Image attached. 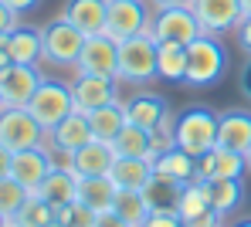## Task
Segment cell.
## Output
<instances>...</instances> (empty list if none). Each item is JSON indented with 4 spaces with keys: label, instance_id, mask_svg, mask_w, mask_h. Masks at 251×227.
Segmentation results:
<instances>
[{
    "label": "cell",
    "instance_id": "obj_27",
    "mask_svg": "<svg viewBox=\"0 0 251 227\" xmlns=\"http://www.w3.org/2000/svg\"><path fill=\"white\" fill-rule=\"evenodd\" d=\"M156 78H163V82L187 78V45H173V41L156 45Z\"/></svg>",
    "mask_w": 251,
    "mask_h": 227
},
{
    "label": "cell",
    "instance_id": "obj_24",
    "mask_svg": "<svg viewBox=\"0 0 251 227\" xmlns=\"http://www.w3.org/2000/svg\"><path fill=\"white\" fill-rule=\"evenodd\" d=\"M116 193H119V186L109 180V177H78V200H82L88 210H95V214L112 210Z\"/></svg>",
    "mask_w": 251,
    "mask_h": 227
},
{
    "label": "cell",
    "instance_id": "obj_7",
    "mask_svg": "<svg viewBox=\"0 0 251 227\" xmlns=\"http://www.w3.org/2000/svg\"><path fill=\"white\" fill-rule=\"evenodd\" d=\"M150 17H153V7L146 0H109L102 34H109L112 41H126L132 34H146Z\"/></svg>",
    "mask_w": 251,
    "mask_h": 227
},
{
    "label": "cell",
    "instance_id": "obj_26",
    "mask_svg": "<svg viewBox=\"0 0 251 227\" xmlns=\"http://www.w3.org/2000/svg\"><path fill=\"white\" fill-rule=\"evenodd\" d=\"M112 153L129 156V159H153V136L150 129H139L132 122H126V129L112 139Z\"/></svg>",
    "mask_w": 251,
    "mask_h": 227
},
{
    "label": "cell",
    "instance_id": "obj_32",
    "mask_svg": "<svg viewBox=\"0 0 251 227\" xmlns=\"http://www.w3.org/2000/svg\"><path fill=\"white\" fill-rule=\"evenodd\" d=\"M210 186V207L217 210V214H231V210H238L241 207V197H245V190H241V180H214L207 183Z\"/></svg>",
    "mask_w": 251,
    "mask_h": 227
},
{
    "label": "cell",
    "instance_id": "obj_10",
    "mask_svg": "<svg viewBox=\"0 0 251 227\" xmlns=\"http://www.w3.org/2000/svg\"><path fill=\"white\" fill-rule=\"evenodd\" d=\"M41 71L38 65H10L0 75V95H3V109H27V102L34 98V91L41 85Z\"/></svg>",
    "mask_w": 251,
    "mask_h": 227
},
{
    "label": "cell",
    "instance_id": "obj_20",
    "mask_svg": "<svg viewBox=\"0 0 251 227\" xmlns=\"http://www.w3.org/2000/svg\"><path fill=\"white\" fill-rule=\"evenodd\" d=\"M126 115H129V122L139 126V129H156L170 115V109H167V102H163L160 95L139 91V95H132V98L126 102Z\"/></svg>",
    "mask_w": 251,
    "mask_h": 227
},
{
    "label": "cell",
    "instance_id": "obj_30",
    "mask_svg": "<svg viewBox=\"0 0 251 227\" xmlns=\"http://www.w3.org/2000/svg\"><path fill=\"white\" fill-rule=\"evenodd\" d=\"M54 224V207L41 200L38 193H31L27 197V204L10 217V227H51Z\"/></svg>",
    "mask_w": 251,
    "mask_h": 227
},
{
    "label": "cell",
    "instance_id": "obj_21",
    "mask_svg": "<svg viewBox=\"0 0 251 227\" xmlns=\"http://www.w3.org/2000/svg\"><path fill=\"white\" fill-rule=\"evenodd\" d=\"M126 122H129V115H126V102H119V98L109 102V105H102V109H95V112H88L92 136L99 139V142H112V139L126 129Z\"/></svg>",
    "mask_w": 251,
    "mask_h": 227
},
{
    "label": "cell",
    "instance_id": "obj_44",
    "mask_svg": "<svg viewBox=\"0 0 251 227\" xmlns=\"http://www.w3.org/2000/svg\"><path fill=\"white\" fill-rule=\"evenodd\" d=\"M153 10H163V7H190L194 0H146Z\"/></svg>",
    "mask_w": 251,
    "mask_h": 227
},
{
    "label": "cell",
    "instance_id": "obj_14",
    "mask_svg": "<svg viewBox=\"0 0 251 227\" xmlns=\"http://www.w3.org/2000/svg\"><path fill=\"white\" fill-rule=\"evenodd\" d=\"M48 173H51V163H48L44 146L21 149V153H14V159H10V177L21 183L24 190H31V193H38V186L44 183Z\"/></svg>",
    "mask_w": 251,
    "mask_h": 227
},
{
    "label": "cell",
    "instance_id": "obj_31",
    "mask_svg": "<svg viewBox=\"0 0 251 227\" xmlns=\"http://www.w3.org/2000/svg\"><path fill=\"white\" fill-rule=\"evenodd\" d=\"M143 197L150 200V210H176V197H180V183L167 180L160 173H153V180L143 186Z\"/></svg>",
    "mask_w": 251,
    "mask_h": 227
},
{
    "label": "cell",
    "instance_id": "obj_48",
    "mask_svg": "<svg viewBox=\"0 0 251 227\" xmlns=\"http://www.w3.org/2000/svg\"><path fill=\"white\" fill-rule=\"evenodd\" d=\"M234 227H251V217H245V221H238Z\"/></svg>",
    "mask_w": 251,
    "mask_h": 227
},
{
    "label": "cell",
    "instance_id": "obj_5",
    "mask_svg": "<svg viewBox=\"0 0 251 227\" xmlns=\"http://www.w3.org/2000/svg\"><path fill=\"white\" fill-rule=\"evenodd\" d=\"M41 38H44V61L48 65L75 68V61L82 54V45H85V34L75 24H68L65 17H54L48 27H41Z\"/></svg>",
    "mask_w": 251,
    "mask_h": 227
},
{
    "label": "cell",
    "instance_id": "obj_4",
    "mask_svg": "<svg viewBox=\"0 0 251 227\" xmlns=\"http://www.w3.org/2000/svg\"><path fill=\"white\" fill-rule=\"evenodd\" d=\"M27 109H31V115L44 126V133H51L65 115H72V112H75L72 85L54 82V78H44L41 85H38V91H34V98L27 102Z\"/></svg>",
    "mask_w": 251,
    "mask_h": 227
},
{
    "label": "cell",
    "instance_id": "obj_18",
    "mask_svg": "<svg viewBox=\"0 0 251 227\" xmlns=\"http://www.w3.org/2000/svg\"><path fill=\"white\" fill-rule=\"evenodd\" d=\"M116 163V153H112V142H85L82 149H75V177H109Z\"/></svg>",
    "mask_w": 251,
    "mask_h": 227
},
{
    "label": "cell",
    "instance_id": "obj_13",
    "mask_svg": "<svg viewBox=\"0 0 251 227\" xmlns=\"http://www.w3.org/2000/svg\"><path fill=\"white\" fill-rule=\"evenodd\" d=\"M68 85H72L75 109H78V112H85V115L119 98V89H116V85H119V78H102V75H75V82H68Z\"/></svg>",
    "mask_w": 251,
    "mask_h": 227
},
{
    "label": "cell",
    "instance_id": "obj_23",
    "mask_svg": "<svg viewBox=\"0 0 251 227\" xmlns=\"http://www.w3.org/2000/svg\"><path fill=\"white\" fill-rule=\"evenodd\" d=\"M51 142H58V146H68V149H82L85 142H92V126H88V115L85 112H72V115H65L51 133H48Z\"/></svg>",
    "mask_w": 251,
    "mask_h": 227
},
{
    "label": "cell",
    "instance_id": "obj_12",
    "mask_svg": "<svg viewBox=\"0 0 251 227\" xmlns=\"http://www.w3.org/2000/svg\"><path fill=\"white\" fill-rule=\"evenodd\" d=\"M245 170H248L245 153H234V149H224V146H214L204 156H197V180H204V183L241 180Z\"/></svg>",
    "mask_w": 251,
    "mask_h": 227
},
{
    "label": "cell",
    "instance_id": "obj_36",
    "mask_svg": "<svg viewBox=\"0 0 251 227\" xmlns=\"http://www.w3.org/2000/svg\"><path fill=\"white\" fill-rule=\"evenodd\" d=\"M173 115H167L156 129H150V136H153V156H160V153H167V149H173L176 146V133H173Z\"/></svg>",
    "mask_w": 251,
    "mask_h": 227
},
{
    "label": "cell",
    "instance_id": "obj_15",
    "mask_svg": "<svg viewBox=\"0 0 251 227\" xmlns=\"http://www.w3.org/2000/svg\"><path fill=\"white\" fill-rule=\"evenodd\" d=\"M105 10H109V0H68L61 17L75 24L85 38H92L105 31Z\"/></svg>",
    "mask_w": 251,
    "mask_h": 227
},
{
    "label": "cell",
    "instance_id": "obj_43",
    "mask_svg": "<svg viewBox=\"0 0 251 227\" xmlns=\"http://www.w3.org/2000/svg\"><path fill=\"white\" fill-rule=\"evenodd\" d=\"M3 3H7L10 10H17V14H27V10H34L41 0H3Z\"/></svg>",
    "mask_w": 251,
    "mask_h": 227
},
{
    "label": "cell",
    "instance_id": "obj_33",
    "mask_svg": "<svg viewBox=\"0 0 251 227\" xmlns=\"http://www.w3.org/2000/svg\"><path fill=\"white\" fill-rule=\"evenodd\" d=\"M27 197H31V190H24L14 177H3V180H0V214L10 221V217L27 204Z\"/></svg>",
    "mask_w": 251,
    "mask_h": 227
},
{
    "label": "cell",
    "instance_id": "obj_42",
    "mask_svg": "<svg viewBox=\"0 0 251 227\" xmlns=\"http://www.w3.org/2000/svg\"><path fill=\"white\" fill-rule=\"evenodd\" d=\"M10 159H14V153L0 142V180H3V177H10Z\"/></svg>",
    "mask_w": 251,
    "mask_h": 227
},
{
    "label": "cell",
    "instance_id": "obj_29",
    "mask_svg": "<svg viewBox=\"0 0 251 227\" xmlns=\"http://www.w3.org/2000/svg\"><path fill=\"white\" fill-rule=\"evenodd\" d=\"M210 210V186L204 180H190L180 186V197H176V214L180 221L194 217V214H204Z\"/></svg>",
    "mask_w": 251,
    "mask_h": 227
},
{
    "label": "cell",
    "instance_id": "obj_25",
    "mask_svg": "<svg viewBox=\"0 0 251 227\" xmlns=\"http://www.w3.org/2000/svg\"><path fill=\"white\" fill-rule=\"evenodd\" d=\"M38 197L48 200L51 207L72 204V200H78V177L75 173H65V170H51L44 177V183L38 186Z\"/></svg>",
    "mask_w": 251,
    "mask_h": 227
},
{
    "label": "cell",
    "instance_id": "obj_40",
    "mask_svg": "<svg viewBox=\"0 0 251 227\" xmlns=\"http://www.w3.org/2000/svg\"><path fill=\"white\" fill-rule=\"evenodd\" d=\"M234 34H238V45H241V47H245V51L251 54V14H245V17L238 21Z\"/></svg>",
    "mask_w": 251,
    "mask_h": 227
},
{
    "label": "cell",
    "instance_id": "obj_19",
    "mask_svg": "<svg viewBox=\"0 0 251 227\" xmlns=\"http://www.w3.org/2000/svg\"><path fill=\"white\" fill-rule=\"evenodd\" d=\"M153 173H160V177H167V180L183 186V183L197 180V156H190L187 149L173 146V149H167V153L153 156Z\"/></svg>",
    "mask_w": 251,
    "mask_h": 227
},
{
    "label": "cell",
    "instance_id": "obj_52",
    "mask_svg": "<svg viewBox=\"0 0 251 227\" xmlns=\"http://www.w3.org/2000/svg\"><path fill=\"white\" fill-rule=\"evenodd\" d=\"M51 227H61V224H58V221H54V224H51Z\"/></svg>",
    "mask_w": 251,
    "mask_h": 227
},
{
    "label": "cell",
    "instance_id": "obj_28",
    "mask_svg": "<svg viewBox=\"0 0 251 227\" xmlns=\"http://www.w3.org/2000/svg\"><path fill=\"white\" fill-rule=\"evenodd\" d=\"M112 210L129 227H143L146 217H150V200L143 197V190H119L116 200H112Z\"/></svg>",
    "mask_w": 251,
    "mask_h": 227
},
{
    "label": "cell",
    "instance_id": "obj_22",
    "mask_svg": "<svg viewBox=\"0 0 251 227\" xmlns=\"http://www.w3.org/2000/svg\"><path fill=\"white\" fill-rule=\"evenodd\" d=\"M109 180L116 183L119 190H143L146 183L153 180V159H129V156H116Z\"/></svg>",
    "mask_w": 251,
    "mask_h": 227
},
{
    "label": "cell",
    "instance_id": "obj_37",
    "mask_svg": "<svg viewBox=\"0 0 251 227\" xmlns=\"http://www.w3.org/2000/svg\"><path fill=\"white\" fill-rule=\"evenodd\" d=\"M143 227H183V221H180L176 210H150Z\"/></svg>",
    "mask_w": 251,
    "mask_h": 227
},
{
    "label": "cell",
    "instance_id": "obj_8",
    "mask_svg": "<svg viewBox=\"0 0 251 227\" xmlns=\"http://www.w3.org/2000/svg\"><path fill=\"white\" fill-rule=\"evenodd\" d=\"M150 34L156 45L173 41V45H190L194 38H201V24L194 17L190 7H163V10H153L150 17Z\"/></svg>",
    "mask_w": 251,
    "mask_h": 227
},
{
    "label": "cell",
    "instance_id": "obj_51",
    "mask_svg": "<svg viewBox=\"0 0 251 227\" xmlns=\"http://www.w3.org/2000/svg\"><path fill=\"white\" fill-rule=\"evenodd\" d=\"M0 109H3V95H0Z\"/></svg>",
    "mask_w": 251,
    "mask_h": 227
},
{
    "label": "cell",
    "instance_id": "obj_49",
    "mask_svg": "<svg viewBox=\"0 0 251 227\" xmlns=\"http://www.w3.org/2000/svg\"><path fill=\"white\" fill-rule=\"evenodd\" d=\"M0 227H10V221H7V217H3V214H0Z\"/></svg>",
    "mask_w": 251,
    "mask_h": 227
},
{
    "label": "cell",
    "instance_id": "obj_47",
    "mask_svg": "<svg viewBox=\"0 0 251 227\" xmlns=\"http://www.w3.org/2000/svg\"><path fill=\"white\" fill-rule=\"evenodd\" d=\"M241 14H251V0H241Z\"/></svg>",
    "mask_w": 251,
    "mask_h": 227
},
{
    "label": "cell",
    "instance_id": "obj_11",
    "mask_svg": "<svg viewBox=\"0 0 251 227\" xmlns=\"http://www.w3.org/2000/svg\"><path fill=\"white\" fill-rule=\"evenodd\" d=\"M197 24L204 34H224V31H234L238 21L245 17L241 14V0H194L190 3Z\"/></svg>",
    "mask_w": 251,
    "mask_h": 227
},
{
    "label": "cell",
    "instance_id": "obj_45",
    "mask_svg": "<svg viewBox=\"0 0 251 227\" xmlns=\"http://www.w3.org/2000/svg\"><path fill=\"white\" fill-rule=\"evenodd\" d=\"M14 61H10V54H7V34H0V75L10 68Z\"/></svg>",
    "mask_w": 251,
    "mask_h": 227
},
{
    "label": "cell",
    "instance_id": "obj_3",
    "mask_svg": "<svg viewBox=\"0 0 251 227\" xmlns=\"http://www.w3.org/2000/svg\"><path fill=\"white\" fill-rule=\"evenodd\" d=\"M224 65H227V54L221 41L214 34H201L187 45V85H197V89H207L214 85L221 75H224Z\"/></svg>",
    "mask_w": 251,
    "mask_h": 227
},
{
    "label": "cell",
    "instance_id": "obj_39",
    "mask_svg": "<svg viewBox=\"0 0 251 227\" xmlns=\"http://www.w3.org/2000/svg\"><path fill=\"white\" fill-rule=\"evenodd\" d=\"M17 24H21V14H17V10H10V7L0 0V34H10Z\"/></svg>",
    "mask_w": 251,
    "mask_h": 227
},
{
    "label": "cell",
    "instance_id": "obj_9",
    "mask_svg": "<svg viewBox=\"0 0 251 227\" xmlns=\"http://www.w3.org/2000/svg\"><path fill=\"white\" fill-rule=\"evenodd\" d=\"M75 75H102V78H119V41L109 34H92L85 38L82 54L75 61Z\"/></svg>",
    "mask_w": 251,
    "mask_h": 227
},
{
    "label": "cell",
    "instance_id": "obj_16",
    "mask_svg": "<svg viewBox=\"0 0 251 227\" xmlns=\"http://www.w3.org/2000/svg\"><path fill=\"white\" fill-rule=\"evenodd\" d=\"M7 54H10V61H14V65H41V61H44L41 27L17 24V27L7 34Z\"/></svg>",
    "mask_w": 251,
    "mask_h": 227
},
{
    "label": "cell",
    "instance_id": "obj_38",
    "mask_svg": "<svg viewBox=\"0 0 251 227\" xmlns=\"http://www.w3.org/2000/svg\"><path fill=\"white\" fill-rule=\"evenodd\" d=\"M221 224H224V214H217L214 207L204 210V214H194V217L183 221V227H221Z\"/></svg>",
    "mask_w": 251,
    "mask_h": 227
},
{
    "label": "cell",
    "instance_id": "obj_35",
    "mask_svg": "<svg viewBox=\"0 0 251 227\" xmlns=\"http://www.w3.org/2000/svg\"><path fill=\"white\" fill-rule=\"evenodd\" d=\"M44 153H48V163L51 170H65V173H75V149L68 146H58V142H44Z\"/></svg>",
    "mask_w": 251,
    "mask_h": 227
},
{
    "label": "cell",
    "instance_id": "obj_50",
    "mask_svg": "<svg viewBox=\"0 0 251 227\" xmlns=\"http://www.w3.org/2000/svg\"><path fill=\"white\" fill-rule=\"evenodd\" d=\"M245 159H248V170H251V146H248V153H245Z\"/></svg>",
    "mask_w": 251,
    "mask_h": 227
},
{
    "label": "cell",
    "instance_id": "obj_6",
    "mask_svg": "<svg viewBox=\"0 0 251 227\" xmlns=\"http://www.w3.org/2000/svg\"><path fill=\"white\" fill-rule=\"evenodd\" d=\"M0 142L10 153L21 149H34L48 142L44 126L31 115V109H0Z\"/></svg>",
    "mask_w": 251,
    "mask_h": 227
},
{
    "label": "cell",
    "instance_id": "obj_17",
    "mask_svg": "<svg viewBox=\"0 0 251 227\" xmlns=\"http://www.w3.org/2000/svg\"><path fill=\"white\" fill-rule=\"evenodd\" d=\"M217 146L234 149V153H248V146H251V112L231 109V112L217 115Z\"/></svg>",
    "mask_w": 251,
    "mask_h": 227
},
{
    "label": "cell",
    "instance_id": "obj_2",
    "mask_svg": "<svg viewBox=\"0 0 251 227\" xmlns=\"http://www.w3.org/2000/svg\"><path fill=\"white\" fill-rule=\"evenodd\" d=\"M173 133L180 149H187L190 156H204L207 149L217 146V115L204 105H190L176 115Z\"/></svg>",
    "mask_w": 251,
    "mask_h": 227
},
{
    "label": "cell",
    "instance_id": "obj_41",
    "mask_svg": "<svg viewBox=\"0 0 251 227\" xmlns=\"http://www.w3.org/2000/svg\"><path fill=\"white\" fill-rule=\"evenodd\" d=\"M95 227H129V224L116 210H102V214H95Z\"/></svg>",
    "mask_w": 251,
    "mask_h": 227
},
{
    "label": "cell",
    "instance_id": "obj_46",
    "mask_svg": "<svg viewBox=\"0 0 251 227\" xmlns=\"http://www.w3.org/2000/svg\"><path fill=\"white\" fill-rule=\"evenodd\" d=\"M241 91H245V95L251 98V61L245 65V68H241Z\"/></svg>",
    "mask_w": 251,
    "mask_h": 227
},
{
    "label": "cell",
    "instance_id": "obj_1",
    "mask_svg": "<svg viewBox=\"0 0 251 227\" xmlns=\"http://www.w3.org/2000/svg\"><path fill=\"white\" fill-rule=\"evenodd\" d=\"M156 78V41L153 34H132L119 41V82L150 85Z\"/></svg>",
    "mask_w": 251,
    "mask_h": 227
},
{
    "label": "cell",
    "instance_id": "obj_34",
    "mask_svg": "<svg viewBox=\"0 0 251 227\" xmlns=\"http://www.w3.org/2000/svg\"><path fill=\"white\" fill-rule=\"evenodd\" d=\"M54 221L61 227H95V210H88L82 200H72L54 207Z\"/></svg>",
    "mask_w": 251,
    "mask_h": 227
}]
</instances>
